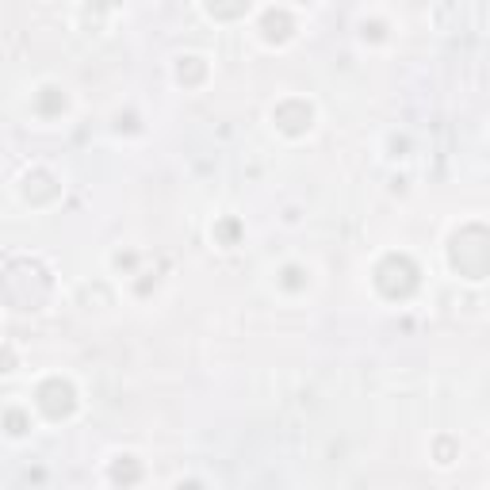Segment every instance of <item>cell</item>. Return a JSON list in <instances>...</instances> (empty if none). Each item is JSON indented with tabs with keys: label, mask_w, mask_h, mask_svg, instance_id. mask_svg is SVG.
Here are the masks:
<instances>
[{
	"label": "cell",
	"mask_w": 490,
	"mask_h": 490,
	"mask_svg": "<svg viewBox=\"0 0 490 490\" xmlns=\"http://www.w3.org/2000/svg\"><path fill=\"white\" fill-rule=\"evenodd\" d=\"M43 406H46V414H69L73 410V391H69L66 383H46L43 387Z\"/></svg>",
	"instance_id": "cell-1"
}]
</instances>
